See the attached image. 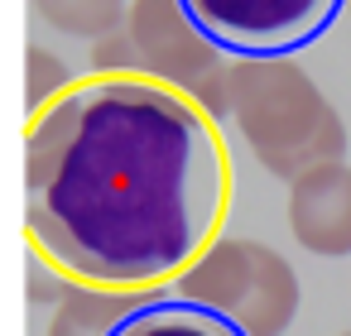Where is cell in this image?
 Listing matches in <instances>:
<instances>
[{"mask_svg":"<svg viewBox=\"0 0 351 336\" xmlns=\"http://www.w3.org/2000/svg\"><path fill=\"white\" fill-rule=\"evenodd\" d=\"M231 159L217 125L149 77H87L25 130V235L82 283H173L221 231Z\"/></svg>","mask_w":351,"mask_h":336,"instance_id":"1","label":"cell"},{"mask_svg":"<svg viewBox=\"0 0 351 336\" xmlns=\"http://www.w3.org/2000/svg\"><path fill=\"white\" fill-rule=\"evenodd\" d=\"M231 120L260 159V168H269L284 183L346 154L341 116L293 58H236Z\"/></svg>","mask_w":351,"mask_h":336,"instance_id":"2","label":"cell"},{"mask_svg":"<svg viewBox=\"0 0 351 336\" xmlns=\"http://www.w3.org/2000/svg\"><path fill=\"white\" fill-rule=\"evenodd\" d=\"M173 283L178 298L217 312L241 336H284L298 317V274L279 250L260 240H212Z\"/></svg>","mask_w":351,"mask_h":336,"instance_id":"3","label":"cell"},{"mask_svg":"<svg viewBox=\"0 0 351 336\" xmlns=\"http://www.w3.org/2000/svg\"><path fill=\"white\" fill-rule=\"evenodd\" d=\"M125 39L135 49V68H145L149 82L188 96L212 125L231 116V63L193 25L183 0H130Z\"/></svg>","mask_w":351,"mask_h":336,"instance_id":"4","label":"cell"},{"mask_svg":"<svg viewBox=\"0 0 351 336\" xmlns=\"http://www.w3.org/2000/svg\"><path fill=\"white\" fill-rule=\"evenodd\" d=\"M346 0H183L193 25L236 58H284L313 44Z\"/></svg>","mask_w":351,"mask_h":336,"instance_id":"5","label":"cell"},{"mask_svg":"<svg viewBox=\"0 0 351 336\" xmlns=\"http://www.w3.org/2000/svg\"><path fill=\"white\" fill-rule=\"evenodd\" d=\"M289 231L308 255H351V164L332 159L289 183Z\"/></svg>","mask_w":351,"mask_h":336,"instance_id":"6","label":"cell"},{"mask_svg":"<svg viewBox=\"0 0 351 336\" xmlns=\"http://www.w3.org/2000/svg\"><path fill=\"white\" fill-rule=\"evenodd\" d=\"M111 336H241V331L188 298H140V307Z\"/></svg>","mask_w":351,"mask_h":336,"instance_id":"7","label":"cell"},{"mask_svg":"<svg viewBox=\"0 0 351 336\" xmlns=\"http://www.w3.org/2000/svg\"><path fill=\"white\" fill-rule=\"evenodd\" d=\"M140 307V293H111V288H68L49 336H111L130 312Z\"/></svg>","mask_w":351,"mask_h":336,"instance_id":"8","label":"cell"},{"mask_svg":"<svg viewBox=\"0 0 351 336\" xmlns=\"http://www.w3.org/2000/svg\"><path fill=\"white\" fill-rule=\"evenodd\" d=\"M34 20H44L49 29L58 34H73V39H111L125 29V10L130 0H29Z\"/></svg>","mask_w":351,"mask_h":336,"instance_id":"9","label":"cell"},{"mask_svg":"<svg viewBox=\"0 0 351 336\" xmlns=\"http://www.w3.org/2000/svg\"><path fill=\"white\" fill-rule=\"evenodd\" d=\"M68 87H73V82H68V68H63L49 49L29 44V53H25V111L39 116V111L53 106Z\"/></svg>","mask_w":351,"mask_h":336,"instance_id":"10","label":"cell"},{"mask_svg":"<svg viewBox=\"0 0 351 336\" xmlns=\"http://www.w3.org/2000/svg\"><path fill=\"white\" fill-rule=\"evenodd\" d=\"M63 293H68V283L53 269H44L39 255H29V298L34 302H63Z\"/></svg>","mask_w":351,"mask_h":336,"instance_id":"11","label":"cell"},{"mask_svg":"<svg viewBox=\"0 0 351 336\" xmlns=\"http://www.w3.org/2000/svg\"><path fill=\"white\" fill-rule=\"evenodd\" d=\"M346 15H351V0H346Z\"/></svg>","mask_w":351,"mask_h":336,"instance_id":"12","label":"cell"},{"mask_svg":"<svg viewBox=\"0 0 351 336\" xmlns=\"http://www.w3.org/2000/svg\"><path fill=\"white\" fill-rule=\"evenodd\" d=\"M341 336H351V331H341Z\"/></svg>","mask_w":351,"mask_h":336,"instance_id":"13","label":"cell"}]
</instances>
